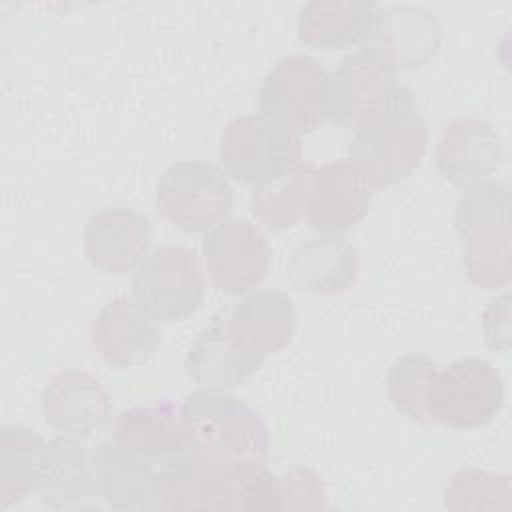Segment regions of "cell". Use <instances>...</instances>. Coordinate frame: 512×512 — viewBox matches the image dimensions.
<instances>
[{
  "label": "cell",
  "mask_w": 512,
  "mask_h": 512,
  "mask_svg": "<svg viewBox=\"0 0 512 512\" xmlns=\"http://www.w3.org/2000/svg\"><path fill=\"white\" fill-rule=\"evenodd\" d=\"M426 144L428 128L418 114L414 94L398 84L386 104L354 130L350 160L372 188H386L418 168Z\"/></svg>",
  "instance_id": "obj_1"
},
{
  "label": "cell",
  "mask_w": 512,
  "mask_h": 512,
  "mask_svg": "<svg viewBox=\"0 0 512 512\" xmlns=\"http://www.w3.org/2000/svg\"><path fill=\"white\" fill-rule=\"evenodd\" d=\"M510 190L500 182L466 188L456 204V230L468 280L482 290L504 288L512 276Z\"/></svg>",
  "instance_id": "obj_2"
},
{
  "label": "cell",
  "mask_w": 512,
  "mask_h": 512,
  "mask_svg": "<svg viewBox=\"0 0 512 512\" xmlns=\"http://www.w3.org/2000/svg\"><path fill=\"white\" fill-rule=\"evenodd\" d=\"M190 450L220 462L242 458L264 460L270 434L256 410L224 390L200 388L180 404Z\"/></svg>",
  "instance_id": "obj_3"
},
{
  "label": "cell",
  "mask_w": 512,
  "mask_h": 512,
  "mask_svg": "<svg viewBox=\"0 0 512 512\" xmlns=\"http://www.w3.org/2000/svg\"><path fill=\"white\" fill-rule=\"evenodd\" d=\"M234 188L226 172L208 160H182L156 182L158 214L182 232H208L234 208Z\"/></svg>",
  "instance_id": "obj_4"
},
{
  "label": "cell",
  "mask_w": 512,
  "mask_h": 512,
  "mask_svg": "<svg viewBox=\"0 0 512 512\" xmlns=\"http://www.w3.org/2000/svg\"><path fill=\"white\" fill-rule=\"evenodd\" d=\"M258 108L298 138L310 134L330 116V74L306 54L284 56L264 76Z\"/></svg>",
  "instance_id": "obj_5"
},
{
  "label": "cell",
  "mask_w": 512,
  "mask_h": 512,
  "mask_svg": "<svg viewBox=\"0 0 512 512\" xmlns=\"http://www.w3.org/2000/svg\"><path fill=\"white\" fill-rule=\"evenodd\" d=\"M504 406V382L500 372L482 358H462L436 370L428 396L426 416L454 430L490 424Z\"/></svg>",
  "instance_id": "obj_6"
},
{
  "label": "cell",
  "mask_w": 512,
  "mask_h": 512,
  "mask_svg": "<svg viewBox=\"0 0 512 512\" xmlns=\"http://www.w3.org/2000/svg\"><path fill=\"white\" fill-rule=\"evenodd\" d=\"M220 160L240 184L264 186L302 160L300 138L262 114H242L220 136Z\"/></svg>",
  "instance_id": "obj_7"
},
{
  "label": "cell",
  "mask_w": 512,
  "mask_h": 512,
  "mask_svg": "<svg viewBox=\"0 0 512 512\" xmlns=\"http://www.w3.org/2000/svg\"><path fill=\"white\" fill-rule=\"evenodd\" d=\"M132 294L158 322L190 318L204 298V276L196 252L176 244L154 248L132 280Z\"/></svg>",
  "instance_id": "obj_8"
},
{
  "label": "cell",
  "mask_w": 512,
  "mask_h": 512,
  "mask_svg": "<svg viewBox=\"0 0 512 512\" xmlns=\"http://www.w3.org/2000/svg\"><path fill=\"white\" fill-rule=\"evenodd\" d=\"M396 66L374 44L346 54L330 74V118L356 130L372 118L396 90Z\"/></svg>",
  "instance_id": "obj_9"
},
{
  "label": "cell",
  "mask_w": 512,
  "mask_h": 512,
  "mask_svg": "<svg viewBox=\"0 0 512 512\" xmlns=\"http://www.w3.org/2000/svg\"><path fill=\"white\" fill-rule=\"evenodd\" d=\"M202 256L210 282L224 294L256 288L270 268V244L246 218H226L202 240Z\"/></svg>",
  "instance_id": "obj_10"
},
{
  "label": "cell",
  "mask_w": 512,
  "mask_h": 512,
  "mask_svg": "<svg viewBox=\"0 0 512 512\" xmlns=\"http://www.w3.org/2000/svg\"><path fill=\"white\" fill-rule=\"evenodd\" d=\"M40 406L50 428L80 440L104 432L112 418L110 394L82 368L56 372L42 390Z\"/></svg>",
  "instance_id": "obj_11"
},
{
  "label": "cell",
  "mask_w": 512,
  "mask_h": 512,
  "mask_svg": "<svg viewBox=\"0 0 512 512\" xmlns=\"http://www.w3.org/2000/svg\"><path fill=\"white\" fill-rule=\"evenodd\" d=\"M372 190L366 176L350 158L324 164L316 168L306 218L316 232L342 236L368 214Z\"/></svg>",
  "instance_id": "obj_12"
},
{
  "label": "cell",
  "mask_w": 512,
  "mask_h": 512,
  "mask_svg": "<svg viewBox=\"0 0 512 512\" xmlns=\"http://www.w3.org/2000/svg\"><path fill=\"white\" fill-rule=\"evenodd\" d=\"M152 244L148 218L126 206L94 212L84 226V254L88 262L110 276L132 272Z\"/></svg>",
  "instance_id": "obj_13"
},
{
  "label": "cell",
  "mask_w": 512,
  "mask_h": 512,
  "mask_svg": "<svg viewBox=\"0 0 512 512\" xmlns=\"http://www.w3.org/2000/svg\"><path fill=\"white\" fill-rule=\"evenodd\" d=\"M162 342L158 320L134 298L110 300L92 324V344L98 356L114 368H136L146 364Z\"/></svg>",
  "instance_id": "obj_14"
},
{
  "label": "cell",
  "mask_w": 512,
  "mask_h": 512,
  "mask_svg": "<svg viewBox=\"0 0 512 512\" xmlns=\"http://www.w3.org/2000/svg\"><path fill=\"white\" fill-rule=\"evenodd\" d=\"M502 160V138L496 128L476 116L454 118L438 138L436 166L456 186H472L492 176Z\"/></svg>",
  "instance_id": "obj_15"
},
{
  "label": "cell",
  "mask_w": 512,
  "mask_h": 512,
  "mask_svg": "<svg viewBox=\"0 0 512 512\" xmlns=\"http://www.w3.org/2000/svg\"><path fill=\"white\" fill-rule=\"evenodd\" d=\"M160 510H228L226 462L194 450L170 456L158 472Z\"/></svg>",
  "instance_id": "obj_16"
},
{
  "label": "cell",
  "mask_w": 512,
  "mask_h": 512,
  "mask_svg": "<svg viewBox=\"0 0 512 512\" xmlns=\"http://www.w3.org/2000/svg\"><path fill=\"white\" fill-rule=\"evenodd\" d=\"M96 496L116 510H160L158 472L114 440L90 452Z\"/></svg>",
  "instance_id": "obj_17"
},
{
  "label": "cell",
  "mask_w": 512,
  "mask_h": 512,
  "mask_svg": "<svg viewBox=\"0 0 512 512\" xmlns=\"http://www.w3.org/2000/svg\"><path fill=\"white\" fill-rule=\"evenodd\" d=\"M262 364V356L248 352L232 338L228 320L216 316L192 340L184 368L200 388L232 390L246 384Z\"/></svg>",
  "instance_id": "obj_18"
},
{
  "label": "cell",
  "mask_w": 512,
  "mask_h": 512,
  "mask_svg": "<svg viewBox=\"0 0 512 512\" xmlns=\"http://www.w3.org/2000/svg\"><path fill=\"white\" fill-rule=\"evenodd\" d=\"M360 272L356 248L342 236H314L302 242L286 264V278L298 292L328 296L354 286Z\"/></svg>",
  "instance_id": "obj_19"
},
{
  "label": "cell",
  "mask_w": 512,
  "mask_h": 512,
  "mask_svg": "<svg viewBox=\"0 0 512 512\" xmlns=\"http://www.w3.org/2000/svg\"><path fill=\"white\" fill-rule=\"evenodd\" d=\"M228 330L248 352L266 356L286 348L294 336L296 312L292 298L282 290H254L234 304Z\"/></svg>",
  "instance_id": "obj_20"
},
{
  "label": "cell",
  "mask_w": 512,
  "mask_h": 512,
  "mask_svg": "<svg viewBox=\"0 0 512 512\" xmlns=\"http://www.w3.org/2000/svg\"><path fill=\"white\" fill-rule=\"evenodd\" d=\"M36 492L52 510H80L92 506V498L96 496L92 462L80 438L60 434L46 442Z\"/></svg>",
  "instance_id": "obj_21"
},
{
  "label": "cell",
  "mask_w": 512,
  "mask_h": 512,
  "mask_svg": "<svg viewBox=\"0 0 512 512\" xmlns=\"http://www.w3.org/2000/svg\"><path fill=\"white\" fill-rule=\"evenodd\" d=\"M378 4L350 0H312L298 14V38L316 50H342L368 44L378 22Z\"/></svg>",
  "instance_id": "obj_22"
},
{
  "label": "cell",
  "mask_w": 512,
  "mask_h": 512,
  "mask_svg": "<svg viewBox=\"0 0 512 512\" xmlns=\"http://www.w3.org/2000/svg\"><path fill=\"white\" fill-rule=\"evenodd\" d=\"M442 26L422 6L400 4L380 8L374 36L368 44L380 48L396 70L426 64L440 48Z\"/></svg>",
  "instance_id": "obj_23"
},
{
  "label": "cell",
  "mask_w": 512,
  "mask_h": 512,
  "mask_svg": "<svg viewBox=\"0 0 512 512\" xmlns=\"http://www.w3.org/2000/svg\"><path fill=\"white\" fill-rule=\"evenodd\" d=\"M112 440L142 458H170L190 450L182 416L170 402L120 412Z\"/></svg>",
  "instance_id": "obj_24"
},
{
  "label": "cell",
  "mask_w": 512,
  "mask_h": 512,
  "mask_svg": "<svg viewBox=\"0 0 512 512\" xmlns=\"http://www.w3.org/2000/svg\"><path fill=\"white\" fill-rule=\"evenodd\" d=\"M46 440L24 424H4L0 428V508L24 500L36 492Z\"/></svg>",
  "instance_id": "obj_25"
},
{
  "label": "cell",
  "mask_w": 512,
  "mask_h": 512,
  "mask_svg": "<svg viewBox=\"0 0 512 512\" xmlns=\"http://www.w3.org/2000/svg\"><path fill=\"white\" fill-rule=\"evenodd\" d=\"M314 174V162L300 160L280 178L254 188L250 196L252 214L272 232L296 226L306 214Z\"/></svg>",
  "instance_id": "obj_26"
},
{
  "label": "cell",
  "mask_w": 512,
  "mask_h": 512,
  "mask_svg": "<svg viewBox=\"0 0 512 512\" xmlns=\"http://www.w3.org/2000/svg\"><path fill=\"white\" fill-rule=\"evenodd\" d=\"M442 496L450 510H510L512 484L508 474L468 466L450 476Z\"/></svg>",
  "instance_id": "obj_27"
},
{
  "label": "cell",
  "mask_w": 512,
  "mask_h": 512,
  "mask_svg": "<svg viewBox=\"0 0 512 512\" xmlns=\"http://www.w3.org/2000/svg\"><path fill=\"white\" fill-rule=\"evenodd\" d=\"M438 364L426 354H404L388 370L386 388L392 406L418 424H428L426 396Z\"/></svg>",
  "instance_id": "obj_28"
},
{
  "label": "cell",
  "mask_w": 512,
  "mask_h": 512,
  "mask_svg": "<svg viewBox=\"0 0 512 512\" xmlns=\"http://www.w3.org/2000/svg\"><path fill=\"white\" fill-rule=\"evenodd\" d=\"M228 510H280L278 476L258 458L226 462Z\"/></svg>",
  "instance_id": "obj_29"
},
{
  "label": "cell",
  "mask_w": 512,
  "mask_h": 512,
  "mask_svg": "<svg viewBox=\"0 0 512 512\" xmlns=\"http://www.w3.org/2000/svg\"><path fill=\"white\" fill-rule=\"evenodd\" d=\"M280 482V510H322L326 508V488L322 478L310 468H292Z\"/></svg>",
  "instance_id": "obj_30"
},
{
  "label": "cell",
  "mask_w": 512,
  "mask_h": 512,
  "mask_svg": "<svg viewBox=\"0 0 512 512\" xmlns=\"http://www.w3.org/2000/svg\"><path fill=\"white\" fill-rule=\"evenodd\" d=\"M510 298L502 294L500 298L492 300L484 312V342L494 352H508L510 348Z\"/></svg>",
  "instance_id": "obj_31"
}]
</instances>
